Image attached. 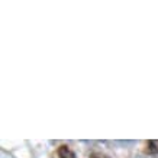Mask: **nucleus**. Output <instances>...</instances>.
<instances>
[{
	"mask_svg": "<svg viewBox=\"0 0 158 158\" xmlns=\"http://www.w3.org/2000/svg\"><path fill=\"white\" fill-rule=\"evenodd\" d=\"M148 151L151 154H157L158 155V139H151L148 142Z\"/></svg>",
	"mask_w": 158,
	"mask_h": 158,
	"instance_id": "2",
	"label": "nucleus"
},
{
	"mask_svg": "<svg viewBox=\"0 0 158 158\" xmlns=\"http://www.w3.org/2000/svg\"><path fill=\"white\" fill-rule=\"evenodd\" d=\"M54 158H76V154L70 149V147H67V145H61V147L57 149V152H55Z\"/></svg>",
	"mask_w": 158,
	"mask_h": 158,
	"instance_id": "1",
	"label": "nucleus"
},
{
	"mask_svg": "<svg viewBox=\"0 0 158 158\" xmlns=\"http://www.w3.org/2000/svg\"><path fill=\"white\" fill-rule=\"evenodd\" d=\"M91 158H105V157L100 155V154H94V155H91Z\"/></svg>",
	"mask_w": 158,
	"mask_h": 158,
	"instance_id": "3",
	"label": "nucleus"
}]
</instances>
